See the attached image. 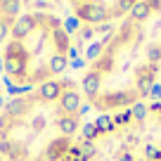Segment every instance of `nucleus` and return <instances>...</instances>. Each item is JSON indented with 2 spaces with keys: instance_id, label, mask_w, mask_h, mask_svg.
I'll return each mask as SVG.
<instances>
[{
  "instance_id": "nucleus-6",
  "label": "nucleus",
  "mask_w": 161,
  "mask_h": 161,
  "mask_svg": "<svg viewBox=\"0 0 161 161\" xmlns=\"http://www.w3.org/2000/svg\"><path fill=\"white\" fill-rule=\"evenodd\" d=\"M21 14V0H0V45L7 40L10 29Z\"/></svg>"
},
{
  "instance_id": "nucleus-7",
  "label": "nucleus",
  "mask_w": 161,
  "mask_h": 161,
  "mask_svg": "<svg viewBox=\"0 0 161 161\" xmlns=\"http://www.w3.org/2000/svg\"><path fill=\"white\" fill-rule=\"evenodd\" d=\"M0 161H5V159H3V156H0Z\"/></svg>"
},
{
  "instance_id": "nucleus-3",
  "label": "nucleus",
  "mask_w": 161,
  "mask_h": 161,
  "mask_svg": "<svg viewBox=\"0 0 161 161\" xmlns=\"http://www.w3.org/2000/svg\"><path fill=\"white\" fill-rule=\"evenodd\" d=\"M71 59V36L52 12H24L3 43V71L19 88L57 80Z\"/></svg>"
},
{
  "instance_id": "nucleus-2",
  "label": "nucleus",
  "mask_w": 161,
  "mask_h": 161,
  "mask_svg": "<svg viewBox=\"0 0 161 161\" xmlns=\"http://www.w3.org/2000/svg\"><path fill=\"white\" fill-rule=\"evenodd\" d=\"M86 97L71 78H57L12 97L0 109L5 161H64L80 137Z\"/></svg>"
},
{
  "instance_id": "nucleus-1",
  "label": "nucleus",
  "mask_w": 161,
  "mask_h": 161,
  "mask_svg": "<svg viewBox=\"0 0 161 161\" xmlns=\"http://www.w3.org/2000/svg\"><path fill=\"white\" fill-rule=\"evenodd\" d=\"M161 76V0H140L97 47L80 92L100 114H116L149 97Z\"/></svg>"
},
{
  "instance_id": "nucleus-5",
  "label": "nucleus",
  "mask_w": 161,
  "mask_h": 161,
  "mask_svg": "<svg viewBox=\"0 0 161 161\" xmlns=\"http://www.w3.org/2000/svg\"><path fill=\"white\" fill-rule=\"evenodd\" d=\"M74 17L88 29H102L121 21L140 0H66Z\"/></svg>"
},
{
  "instance_id": "nucleus-4",
  "label": "nucleus",
  "mask_w": 161,
  "mask_h": 161,
  "mask_svg": "<svg viewBox=\"0 0 161 161\" xmlns=\"http://www.w3.org/2000/svg\"><path fill=\"white\" fill-rule=\"evenodd\" d=\"M64 161H161V102H140L102 116Z\"/></svg>"
}]
</instances>
